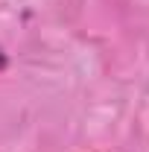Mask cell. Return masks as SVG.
I'll return each instance as SVG.
<instances>
[{
	"instance_id": "obj_1",
	"label": "cell",
	"mask_w": 149,
	"mask_h": 152,
	"mask_svg": "<svg viewBox=\"0 0 149 152\" xmlns=\"http://www.w3.org/2000/svg\"><path fill=\"white\" fill-rule=\"evenodd\" d=\"M3 67H6V56L0 53V70H3Z\"/></svg>"
}]
</instances>
